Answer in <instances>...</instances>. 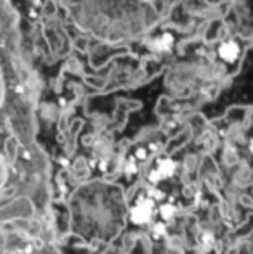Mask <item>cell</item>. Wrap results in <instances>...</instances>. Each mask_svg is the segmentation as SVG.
I'll use <instances>...</instances> for the list:
<instances>
[{
	"label": "cell",
	"mask_w": 253,
	"mask_h": 254,
	"mask_svg": "<svg viewBox=\"0 0 253 254\" xmlns=\"http://www.w3.org/2000/svg\"><path fill=\"white\" fill-rule=\"evenodd\" d=\"M5 149H7V154L12 157L14 151H16V140H14V138H9V140H7V144H5Z\"/></svg>",
	"instance_id": "cell-1"
}]
</instances>
